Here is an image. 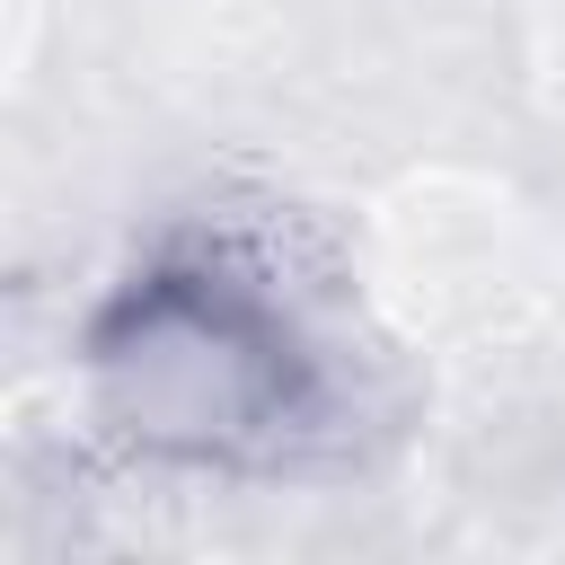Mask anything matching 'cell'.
Segmentation results:
<instances>
[{
  "instance_id": "1",
  "label": "cell",
  "mask_w": 565,
  "mask_h": 565,
  "mask_svg": "<svg viewBox=\"0 0 565 565\" xmlns=\"http://www.w3.org/2000/svg\"><path fill=\"white\" fill-rule=\"evenodd\" d=\"M79 353L97 415L168 468H300L335 433L327 344L274 265L230 238H185L132 265Z\"/></svg>"
}]
</instances>
